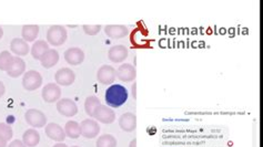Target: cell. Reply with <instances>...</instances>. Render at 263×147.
<instances>
[{"instance_id":"obj_34","label":"cell","mask_w":263,"mask_h":147,"mask_svg":"<svg viewBox=\"0 0 263 147\" xmlns=\"http://www.w3.org/2000/svg\"><path fill=\"white\" fill-rule=\"evenodd\" d=\"M53 147H68L66 144H64V143H57L56 145H54Z\"/></svg>"},{"instance_id":"obj_27","label":"cell","mask_w":263,"mask_h":147,"mask_svg":"<svg viewBox=\"0 0 263 147\" xmlns=\"http://www.w3.org/2000/svg\"><path fill=\"white\" fill-rule=\"evenodd\" d=\"M14 136L13 127L6 123H0V138H4L5 140H10Z\"/></svg>"},{"instance_id":"obj_19","label":"cell","mask_w":263,"mask_h":147,"mask_svg":"<svg viewBox=\"0 0 263 147\" xmlns=\"http://www.w3.org/2000/svg\"><path fill=\"white\" fill-rule=\"evenodd\" d=\"M60 59L58 51L55 49H49L47 52H46L41 58H40V62H41V65L45 69H50V67L55 66Z\"/></svg>"},{"instance_id":"obj_22","label":"cell","mask_w":263,"mask_h":147,"mask_svg":"<svg viewBox=\"0 0 263 147\" xmlns=\"http://www.w3.org/2000/svg\"><path fill=\"white\" fill-rule=\"evenodd\" d=\"M49 44L47 41L45 40H38L36 42H33L32 47L30 48V52H31V55L33 59L36 60H40V58L47 52V51L49 50Z\"/></svg>"},{"instance_id":"obj_31","label":"cell","mask_w":263,"mask_h":147,"mask_svg":"<svg viewBox=\"0 0 263 147\" xmlns=\"http://www.w3.org/2000/svg\"><path fill=\"white\" fill-rule=\"evenodd\" d=\"M8 146V142L5 140L4 138H0V147H7Z\"/></svg>"},{"instance_id":"obj_18","label":"cell","mask_w":263,"mask_h":147,"mask_svg":"<svg viewBox=\"0 0 263 147\" xmlns=\"http://www.w3.org/2000/svg\"><path fill=\"white\" fill-rule=\"evenodd\" d=\"M25 71H26V62L22 60L20 56H15L13 64L10 65V67L7 71V75L10 78L16 79L24 75Z\"/></svg>"},{"instance_id":"obj_29","label":"cell","mask_w":263,"mask_h":147,"mask_svg":"<svg viewBox=\"0 0 263 147\" xmlns=\"http://www.w3.org/2000/svg\"><path fill=\"white\" fill-rule=\"evenodd\" d=\"M7 147H27L20 139H14Z\"/></svg>"},{"instance_id":"obj_28","label":"cell","mask_w":263,"mask_h":147,"mask_svg":"<svg viewBox=\"0 0 263 147\" xmlns=\"http://www.w3.org/2000/svg\"><path fill=\"white\" fill-rule=\"evenodd\" d=\"M82 28H83V31L85 35H88V36L98 35L101 30L100 25H84Z\"/></svg>"},{"instance_id":"obj_26","label":"cell","mask_w":263,"mask_h":147,"mask_svg":"<svg viewBox=\"0 0 263 147\" xmlns=\"http://www.w3.org/2000/svg\"><path fill=\"white\" fill-rule=\"evenodd\" d=\"M15 56L11 54L9 51H3L0 52V71H6L7 72L10 65L13 64Z\"/></svg>"},{"instance_id":"obj_21","label":"cell","mask_w":263,"mask_h":147,"mask_svg":"<svg viewBox=\"0 0 263 147\" xmlns=\"http://www.w3.org/2000/svg\"><path fill=\"white\" fill-rule=\"evenodd\" d=\"M22 39L26 42H33L39 36V26L37 25H26L21 30Z\"/></svg>"},{"instance_id":"obj_25","label":"cell","mask_w":263,"mask_h":147,"mask_svg":"<svg viewBox=\"0 0 263 147\" xmlns=\"http://www.w3.org/2000/svg\"><path fill=\"white\" fill-rule=\"evenodd\" d=\"M117 139L111 134H104L97 139V147H117Z\"/></svg>"},{"instance_id":"obj_10","label":"cell","mask_w":263,"mask_h":147,"mask_svg":"<svg viewBox=\"0 0 263 147\" xmlns=\"http://www.w3.org/2000/svg\"><path fill=\"white\" fill-rule=\"evenodd\" d=\"M55 80L59 87H69L75 82L76 75L69 67H62L56 72Z\"/></svg>"},{"instance_id":"obj_5","label":"cell","mask_w":263,"mask_h":147,"mask_svg":"<svg viewBox=\"0 0 263 147\" xmlns=\"http://www.w3.org/2000/svg\"><path fill=\"white\" fill-rule=\"evenodd\" d=\"M100 133V126L97 121L87 118L80 123V135L84 138L93 139L98 136Z\"/></svg>"},{"instance_id":"obj_3","label":"cell","mask_w":263,"mask_h":147,"mask_svg":"<svg viewBox=\"0 0 263 147\" xmlns=\"http://www.w3.org/2000/svg\"><path fill=\"white\" fill-rule=\"evenodd\" d=\"M42 86V77L36 70L27 71L22 78V87L27 91H35Z\"/></svg>"},{"instance_id":"obj_1","label":"cell","mask_w":263,"mask_h":147,"mask_svg":"<svg viewBox=\"0 0 263 147\" xmlns=\"http://www.w3.org/2000/svg\"><path fill=\"white\" fill-rule=\"evenodd\" d=\"M129 98V92L125 87L121 84H113L107 89L105 99L107 105L110 107H120L122 106Z\"/></svg>"},{"instance_id":"obj_32","label":"cell","mask_w":263,"mask_h":147,"mask_svg":"<svg viewBox=\"0 0 263 147\" xmlns=\"http://www.w3.org/2000/svg\"><path fill=\"white\" fill-rule=\"evenodd\" d=\"M136 87H137V83L135 82L134 83V86H133V97H134V99H137V92H136Z\"/></svg>"},{"instance_id":"obj_8","label":"cell","mask_w":263,"mask_h":147,"mask_svg":"<svg viewBox=\"0 0 263 147\" xmlns=\"http://www.w3.org/2000/svg\"><path fill=\"white\" fill-rule=\"evenodd\" d=\"M57 111H58L61 115L66 117H72L77 115L78 113V106L75 103V101L71 99H60L57 102Z\"/></svg>"},{"instance_id":"obj_24","label":"cell","mask_w":263,"mask_h":147,"mask_svg":"<svg viewBox=\"0 0 263 147\" xmlns=\"http://www.w3.org/2000/svg\"><path fill=\"white\" fill-rule=\"evenodd\" d=\"M100 104H101L100 100L97 98L96 95H91V97H88L84 101V111L89 116L94 117L95 111Z\"/></svg>"},{"instance_id":"obj_6","label":"cell","mask_w":263,"mask_h":147,"mask_svg":"<svg viewBox=\"0 0 263 147\" xmlns=\"http://www.w3.org/2000/svg\"><path fill=\"white\" fill-rule=\"evenodd\" d=\"M116 69L111 65H102L99 67L98 72H97V80H98L99 83L104 84V86H111L116 81Z\"/></svg>"},{"instance_id":"obj_13","label":"cell","mask_w":263,"mask_h":147,"mask_svg":"<svg viewBox=\"0 0 263 147\" xmlns=\"http://www.w3.org/2000/svg\"><path fill=\"white\" fill-rule=\"evenodd\" d=\"M129 51L122 44H118V46H113L108 51V59H109L113 63H120V62L124 61L128 58Z\"/></svg>"},{"instance_id":"obj_11","label":"cell","mask_w":263,"mask_h":147,"mask_svg":"<svg viewBox=\"0 0 263 147\" xmlns=\"http://www.w3.org/2000/svg\"><path fill=\"white\" fill-rule=\"evenodd\" d=\"M46 135L53 140H56L58 143H62L66 139L65 128H62L59 124L57 123H49L45 127Z\"/></svg>"},{"instance_id":"obj_14","label":"cell","mask_w":263,"mask_h":147,"mask_svg":"<svg viewBox=\"0 0 263 147\" xmlns=\"http://www.w3.org/2000/svg\"><path fill=\"white\" fill-rule=\"evenodd\" d=\"M65 60L70 65H79L84 61V52L80 48H69L65 51Z\"/></svg>"},{"instance_id":"obj_16","label":"cell","mask_w":263,"mask_h":147,"mask_svg":"<svg viewBox=\"0 0 263 147\" xmlns=\"http://www.w3.org/2000/svg\"><path fill=\"white\" fill-rule=\"evenodd\" d=\"M10 51L17 56H24L30 52V47L22 38H15L10 42Z\"/></svg>"},{"instance_id":"obj_35","label":"cell","mask_w":263,"mask_h":147,"mask_svg":"<svg viewBox=\"0 0 263 147\" xmlns=\"http://www.w3.org/2000/svg\"><path fill=\"white\" fill-rule=\"evenodd\" d=\"M4 37V29L2 27H0V39H2Z\"/></svg>"},{"instance_id":"obj_4","label":"cell","mask_w":263,"mask_h":147,"mask_svg":"<svg viewBox=\"0 0 263 147\" xmlns=\"http://www.w3.org/2000/svg\"><path fill=\"white\" fill-rule=\"evenodd\" d=\"M25 120L27 124L33 128H41L45 125H47V116L45 115V113L36 110V109H29L25 113Z\"/></svg>"},{"instance_id":"obj_12","label":"cell","mask_w":263,"mask_h":147,"mask_svg":"<svg viewBox=\"0 0 263 147\" xmlns=\"http://www.w3.org/2000/svg\"><path fill=\"white\" fill-rule=\"evenodd\" d=\"M116 75L119 80L122 82H133L137 78V70L133 64L124 63L118 67Z\"/></svg>"},{"instance_id":"obj_20","label":"cell","mask_w":263,"mask_h":147,"mask_svg":"<svg viewBox=\"0 0 263 147\" xmlns=\"http://www.w3.org/2000/svg\"><path fill=\"white\" fill-rule=\"evenodd\" d=\"M22 142L27 147H36L40 142V134L37 129H27L22 135Z\"/></svg>"},{"instance_id":"obj_7","label":"cell","mask_w":263,"mask_h":147,"mask_svg":"<svg viewBox=\"0 0 263 147\" xmlns=\"http://www.w3.org/2000/svg\"><path fill=\"white\" fill-rule=\"evenodd\" d=\"M94 117L100 123L112 124L114 121H116V113L113 112L111 107L104 105V104H100L96 109Z\"/></svg>"},{"instance_id":"obj_9","label":"cell","mask_w":263,"mask_h":147,"mask_svg":"<svg viewBox=\"0 0 263 147\" xmlns=\"http://www.w3.org/2000/svg\"><path fill=\"white\" fill-rule=\"evenodd\" d=\"M41 97L47 103H56L61 98V89L56 83H49L45 86L41 91Z\"/></svg>"},{"instance_id":"obj_23","label":"cell","mask_w":263,"mask_h":147,"mask_svg":"<svg viewBox=\"0 0 263 147\" xmlns=\"http://www.w3.org/2000/svg\"><path fill=\"white\" fill-rule=\"evenodd\" d=\"M66 136L72 139L80 137V124L76 121H68L65 125Z\"/></svg>"},{"instance_id":"obj_17","label":"cell","mask_w":263,"mask_h":147,"mask_svg":"<svg viewBox=\"0 0 263 147\" xmlns=\"http://www.w3.org/2000/svg\"><path fill=\"white\" fill-rule=\"evenodd\" d=\"M105 32L111 39H121L128 36L129 30L124 25H108L105 27Z\"/></svg>"},{"instance_id":"obj_2","label":"cell","mask_w":263,"mask_h":147,"mask_svg":"<svg viewBox=\"0 0 263 147\" xmlns=\"http://www.w3.org/2000/svg\"><path fill=\"white\" fill-rule=\"evenodd\" d=\"M68 38L67 29L64 26H51L48 31H47V41L48 44H51L54 47H59L62 46Z\"/></svg>"},{"instance_id":"obj_33","label":"cell","mask_w":263,"mask_h":147,"mask_svg":"<svg viewBox=\"0 0 263 147\" xmlns=\"http://www.w3.org/2000/svg\"><path fill=\"white\" fill-rule=\"evenodd\" d=\"M129 147H137V139L135 138V139H133L130 142V145H129Z\"/></svg>"},{"instance_id":"obj_30","label":"cell","mask_w":263,"mask_h":147,"mask_svg":"<svg viewBox=\"0 0 263 147\" xmlns=\"http://www.w3.org/2000/svg\"><path fill=\"white\" fill-rule=\"evenodd\" d=\"M5 92H6V87H5V84H4V82L0 81V98H3V97H4V95H5Z\"/></svg>"},{"instance_id":"obj_36","label":"cell","mask_w":263,"mask_h":147,"mask_svg":"<svg viewBox=\"0 0 263 147\" xmlns=\"http://www.w3.org/2000/svg\"><path fill=\"white\" fill-rule=\"evenodd\" d=\"M71 147H79V146H71Z\"/></svg>"},{"instance_id":"obj_15","label":"cell","mask_w":263,"mask_h":147,"mask_svg":"<svg viewBox=\"0 0 263 147\" xmlns=\"http://www.w3.org/2000/svg\"><path fill=\"white\" fill-rule=\"evenodd\" d=\"M119 126L124 132H134L137 128V116L131 112L124 113L119 118Z\"/></svg>"}]
</instances>
